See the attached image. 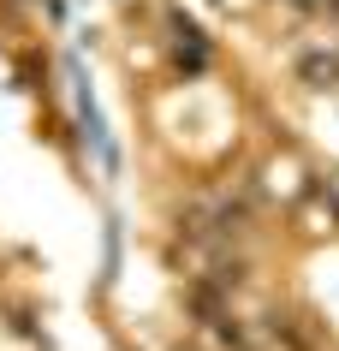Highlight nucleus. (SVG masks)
Returning a JSON list of instances; mask_svg holds the SVG:
<instances>
[{"instance_id":"f03ea898","label":"nucleus","mask_w":339,"mask_h":351,"mask_svg":"<svg viewBox=\"0 0 339 351\" xmlns=\"http://www.w3.org/2000/svg\"><path fill=\"white\" fill-rule=\"evenodd\" d=\"M190 315H197L203 328H214V322H226V292L214 286V280H203V286H190Z\"/></svg>"},{"instance_id":"7ed1b4c3","label":"nucleus","mask_w":339,"mask_h":351,"mask_svg":"<svg viewBox=\"0 0 339 351\" xmlns=\"http://www.w3.org/2000/svg\"><path fill=\"white\" fill-rule=\"evenodd\" d=\"M303 77H310V84H316V90H327V84H339V60L327 54V60H303Z\"/></svg>"},{"instance_id":"20e7f679","label":"nucleus","mask_w":339,"mask_h":351,"mask_svg":"<svg viewBox=\"0 0 339 351\" xmlns=\"http://www.w3.org/2000/svg\"><path fill=\"white\" fill-rule=\"evenodd\" d=\"M214 333H221V346H232V351H250V346H256V333L238 328L232 315H226V322H214Z\"/></svg>"},{"instance_id":"f257e3e1","label":"nucleus","mask_w":339,"mask_h":351,"mask_svg":"<svg viewBox=\"0 0 339 351\" xmlns=\"http://www.w3.org/2000/svg\"><path fill=\"white\" fill-rule=\"evenodd\" d=\"M268 339L280 351H316V328H303V315H268Z\"/></svg>"}]
</instances>
